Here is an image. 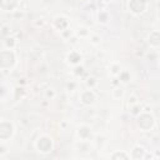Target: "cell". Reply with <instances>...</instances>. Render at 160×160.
<instances>
[{
  "label": "cell",
  "instance_id": "6da1fadb",
  "mask_svg": "<svg viewBox=\"0 0 160 160\" xmlns=\"http://www.w3.org/2000/svg\"><path fill=\"white\" fill-rule=\"evenodd\" d=\"M0 62H1V70L12 69L16 64V56L15 52L11 49L1 50L0 52Z\"/></svg>",
  "mask_w": 160,
  "mask_h": 160
},
{
  "label": "cell",
  "instance_id": "7a4b0ae2",
  "mask_svg": "<svg viewBox=\"0 0 160 160\" xmlns=\"http://www.w3.org/2000/svg\"><path fill=\"white\" fill-rule=\"evenodd\" d=\"M136 122H138V126L144 130V131H148V130H151L155 125V119L154 116L150 114V112H146V111H141L138 116H136Z\"/></svg>",
  "mask_w": 160,
  "mask_h": 160
},
{
  "label": "cell",
  "instance_id": "3957f363",
  "mask_svg": "<svg viewBox=\"0 0 160 160\" xmlns=\"http://www.w3.org/2000/svg\"><path fill=\"white\" fill-rule=\"evenodd\" d=\"M35 146L38 149V151L42 152V154H46V152H50L52 150V140L51 138L46 136V135H42L40 136L36 142H35Z\"/></svg>",
  "mask_w": 160,
  "mask_h": 160
},
{
  "label": "cell",
  "instance_id": "277c9868",
  "mask_svg": "<svg viewBox=\"0 0 160 160\" xmlns=\"http://www.w3.org/2000/svg\"><path fill=\"white\" fill-rule=\"evenodd\" d=\"M129 11L134 15H140L142 14L146 8H148V1L146 0H129L128 2Z\"/></svg>",
  "mask_w": 160,
  "mask_h": 160
},
{
  "label": "cell",
  "instance_id": "5b68a950",
  "mask_svg": "<svg viewBox=\"0 0 160 160\" xmlns=\"http://www.w3.org/2000/svg\"><path fill=\"white\" fill-rule=\"evenodd\" d=\"M14 135V125L10 121L1 120L0 122V139L2 141L10 139Z\"/></svg>",
  "mask_w": 160,
  "mask_h": 160
},
{
  "label": "cell",
  "instance_id": "8992f818",
  "mask_svg": "<svg viewBox=\"0 0 160 160\" xmlns=\"http://www.w3.org/2000/svg\"><path fill=\"white\" fill-rule=\"evenodd\" d=\"M79 99H80L81 104H84V105L89 106V105H92V104L95 102V100H96V95H95V92H94L92 90L88 89V90L81 91L80 98H79Z\"/></svg>",
  "mask_w": 160,
  "mask_h": 160
},
{
  "label": "cell",
  "instance_id": "52a82bcc",
  "mask_svg": "<svg viewBox=\"0 0 160 160\" xmlns=\"http://www.w3.org/2000/svg\"><path fill=\"white\" fill-rule=\"evenodd\" d=\"M66 60H68V62H69L70 65L76 66V65H80V62H81V60H82V56H81V54H80L79 51L72 50V51H70V52L68 54Z\"/></svg>",
  "mask_w": 160,
  "mask_h": 160
},
{
  "label": "cell",
  "instance_id": "ba28073f",
  "mask_svg": "<svg viewBox=\"0 0 160 160\" xmlns=\"http://www.w3.org/2000/svg\"><path fill=\"white\" fill-rule=\"evenodd\" d=\"M54 26L60 30V31H64V30H68V26H69V20L64 16H56L54 19Z\"/></svg>",
  "mask_w": 160,
  "mask_h": 160
},
{
  "label": "cell",
  "instance_id": "9c48e42d",
  "mask_svg": "<svg viewBox=\"0 0 160 160\" xmlns=\"http://www.w3.org/2000/svg\"><path fill=\"white\" fill-rule=\"evenodd\" d=\"M148 42L152 46V48H159L160 46V31L159 30H154L149 34L148 36Z\"/></svg>",
  "mask_w": 160,
  "mask_h": 160
},
{
  "label": "cell",
  "instance_id": "30bf717a",
  "mask_svg": "<svg viewBox=\"0 0 160 160\" xmlns=\"http://www.w3.org/2000/svg\"><path fill=\"white\" fill-rule=\"evenodd\" d=\"M78 136H79L82 141L89 140L90 136H91V129H90V126H88V125H81V126H79V129H78Z\"/></svg>",
  "mask_w": 160,
  "mask_h": 160
},
{
  "label": "cell",
  "instance_id": "8fae6325",
  "mask_svg": "<svg viewBox=\"0 0 160 160\" xmlns=\"http://www.w3.org/2000/svg\"><path fill=\"white\" fill-rule=\"evenodd\" d=\"M130 158H132V159H144V158H146V155H145V149H144L142 146H140V145L134 146L132 150H131Z\"/></svg>",
  "mask_w": 160,
  "mask_h": 160
},
{
  "label": "cell",
  "instance_id": "7c38bea8",
  "mask_svg": "<svg viewBox=\"0 0 160 160\" xmlns=\"http://www.w3.org/2000/svg\"><path fill=\"white\" fill-rule=\"evenodd\" d=\"M19 0H1V9L4 11H11L16 9Z\"/></svg>",
  "mask_w": 160,
  "mask_h": 160
},
{
  "label": "cell",
  "instance_id": "4fadbf2b",
  "mask_svg": "<svg viewBox=\"0 0 160 160\" xmlns=\"http://www.w3.org/2000/svg\"><path fill=\"white\" fill-rule=\"evenodd\" d=\"M96 19H98V22L100 24H108L109 20H110V16H109V12L105 11V10H100L96 15Z\"/></svg>",
  "mask_w": 160,
  "mask_h": 160
},
{
  "label": "cell",
  "instance_id": "5bb4252c",
  "mask_svg": "<svg viewBox=\"0 0 160 160\" xmlns=\"http://www.w3.org/2000/svg\"><path fill=\"white\" fill-rule=\"evenodd\" d=\"M130 72L128 70H121V72L119 74V80L122 82V84H128L130 81Z\"/></svg>",
  "mask_w": 160,
  "mask_h": 160
},
{
  "label": "cell",
  "instance_id": "9a60e30c",
  "mask_svg": "<svg viewBox=\"0 0 160 160\" xmlns=\"http://www.w3.org/2000/svg\"><path fill=\"white\" fill-rule=\"evenodd\" d=\"M109 71H110V74H111L112 76H119V74L121 72V66H120L119 64H111Z\"/></svg>",
  "mask_w": 160,
  "mask_h": 160
},
{
  "label": "cell",
  "instance_id": "2e32d148",
  "mask_svg": "<svg viewBox=\"0 0 160 160\" xmlns=\"http://www.w3.org/2000/svg\"><path fill=\"white\" fill-rule=\"evenodd\" d=\"M4 44H5V46H6V49H14L15 48V44H16V41H15V39L14 38H6L5 40H4Z\"/></svg>",
  "mask_w": 160,
  "mask_h": 160
},
{
  "label": "cell",
  "instance_id": "e0dca14e",
  "mask_svg": "<svg viewBox=\"0 0 160 160\" xmlns=\"http://www.w3.org/2000/svg\"><path fill=\"white\" fill-rule=\"evenodd\" d=\"M14 99L15 100H20V99H22L24 96H25V91H24V89L22 88H16L15 90H14Z\"/></svg>",
  "mask_w": 160,
  "mask_h": 160
},
{
  "label": "cell",
  "instance_id": "ac0fdd59",
  "mask_svg": "<svg viewBox=\"0 0 160 160\" xmlns=\"http://www.w3.org/2000/svg\"><path fill=\"white\" fill-rule=\"evenodd\" d=\"M110 158H111V159H129L130 155H128V154L124 152V151H116V152H114Z\"/></svg>",
  "mask_w": 160,
  "mask_h": 160
},
{
  "label": "cell",
  "instance_id": "d6986e66",
  "mask_svg": "<svg viewBox=\"0 0 160 160\" xmlns=\"http://www.w3.org/2000/svg\"><path fill=\"white\" fill-rule=\"evenodd\" d=\"M76 34H78V36H80V38H86V36H89L90 31H89L86 28H79L78 31H76Z\"/></svg>",
  "mask_w": 160,
  "mask_h": 160
},
{
  "label": "cell",
  "instance_id": "ffe728a7",
  "mask_svg": "<svg viewBox=\"0 0 160 160\" xmlns=\"http://www.w3.org/2000/svg\"><path fill=\"white\" fill-rule=\"evenodd\" d=\"M112 96H114L115 99H121V98L124 96V90H122L121 88L114 89V90H112Z\"/></svg>",
  "mask_w": 160,
  "mask_h": 160
},
{
  "label": "cell",
  "instance_id": "44dd1931",
  "mask_svg": "<svg viewBox=\"0 0 160 160\" xmlns=\"http://www.w3.org/2000/svg\"><path fill=\"white\" fill-rule=\"evenodd\" d=\"M100 41H101V39H100L99 35H91V36H90V42H91L92 45H99Z\"/></svg>",
  "mask_w": 160,
  "mask_h": 160
},
{
  "label": "cell",
  "instance_id": "7402d4cb",
  "mask_svg": "<svg viewBox=\"0 0 160 160\" xmlns=\"http://www.w3.org/2000/svg\"><path fill=\"white\" fill-rule=\"evenodd\" d=\"M76 76H81L82 74H84V68L82 66H80V65H76L75 68H74V71H72Z\"/></svg>",
  "mask_w": 160,
  "mask_h": 160
},
{
  "label": "cell",
  "instance_id": "603a6c76",
  "mask_svg": "<svg viewBox=\"0 0 160 160\" xmlns=\"http://www.w3.org/2000/svg\"><path fill=\"white\" fill-rule=\"evenodd\" d=\"M66 89H68L69 91H74V90L76 89V82H72V81L68 82V84H66Z\"/></svg>",
  "mask_w": 160,
  "mask_h": 160
},
{
  "label": "cell",
  "instance_id": "cb8c5ba5",
  "mask_svg": "<svg viewBox=\"0 0 160 160\" xmlns=\"http://www.w3.org/2000/svg\"><path fill=\"white\" fill-rule=\"evenodd\" d=\"M45 95H46V98H50V99H52V98L55 96V92H54V90H51V89H49V90H46V92H45Z\"/></svg>",
  "mask_w": 160,
  "mask_h": 160
},
{
  "label": "cell",
  "instance_id": "d4e9b609",
  "mask_svg": "<svg viewBox=\"0 0 160 160\" xmlns=\"http://www.w3.org/2000/svg\"><path fill=\"white\" fill-rule=\"evenodd\" d=\"M129 104H131V106L135 105V104H138L136 98H135V96H130V98H129Z\"/></svg>",
  "mask_w": 160,
  "mask_h": 160
},
{
  "label": "cell",
  "instance_id": "484cf974",
  "mask_svg": "<svg viewBox=\"0 0 160 160\" xmlns=\"http://www.w3.org/2000/svg\"><path fill=\"white\" fill-rule=\"evenodd\" d=\"M86 82H88V85H89V86H92V85L95 84V79H94V78H90V79H88V81H86Z\"/></svg>",
  "mask_w": 160,
  "mask_h": 160
},
{
  "label": "cell",
  "instance_id": "4316f807",
  "mask_svg": "<svg viewBox=\"0 0 160 160\" xmlns=\"http://www.w3.org/2000/svg\"><path fill=\"white\" fill-rule=\"evenodd\" d=\"M104 2H110V1H112V0H102Z\"/></svg>",
  "mask_w": 160,
  "mask_h": 160
}]
</instances>
